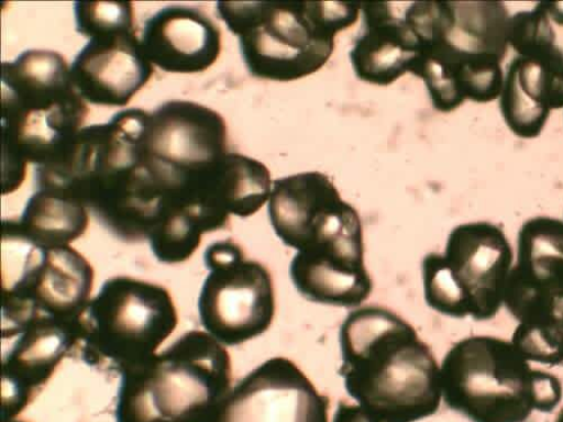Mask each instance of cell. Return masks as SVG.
I'll use <instances>...</instances> for the list:
<instances>
[{
  "mask_svg": "<svg viewBox=\"0 0 563 422\" xmlns=\"http://www.w3.org/2000/svg\"><path fill=\"white\" fill-rule=\"evenodd\" d=\"M346 392L386 422H417L434 415L443 399L441 367L415 327L395 312L364 307L340 332Z\"/></svg>",
  "mask_w": 563,
  "mask_h": 422,
  "instance_id": "cell-1",
  "label": "cell"
},
{
  "mask_svg": "<svg viewBox=\"0 0 563 422\" xmlns=\"http://www.w3.org/2000/svg\"><path fill=\"white\" fill-rule=\"evenodd\" d=\"M404 19L420 43L410 73L426 82L435 110L499 99L510 21L503 3L418 2Z\"/></svg>",
  "mask_w": 563,
  "mask_h": 422,
  "instance_id": "cell-2",
  "label": "cell"
},
{
  "mask_svg": "<svg viewBox=\"0 0 563 422\" xmlns=\"http://www.w3.org/2000/svg\"><path fill=\"white\" fill-rule=\"evenodd\" d=\"M88 113L63 55L31 49L2 63V195L18 191L27 165L48 159Z\"/></svg>",
  "mask_w": 563,
  "mask_h": 422,
  "instance_id": "cell-3",
  "label": "cell"
},
{
  "mask_svg": "<svg viewBox=\"0 0 563 422\" xmlns=\"http://www.w3.org/2000/svg\"><path fill=\"white\" fill-rule=\"evenodd\" d=\"M217 13L239 36L253 77L295 81L331 59L338 33L356 23L361 3L218 2Z\"/></svg>",
  "mask_w": 563,
  "mask_h": 422,
  "instance_id": "cell-4",
  "label": "cell"
},
{
  "mask_svg": "<svg viewBox=\"0 0 563 422\" xmlns=\"http://www.w3.org/2000/svg\"><path fill=\"white\" fill-rule=\"evenodd\" d=\"M445 404L472 422H527L552 413L563 387L554 374L536 369L511 342L471 336L452 346L441 365Z\"/></svg>",
  "mask_w": 563,
  "mask_h": 422,
  "instance_id": "cell-5",
  "label": "cell"
},
{
  "mask_svg": "<svg viewBox=\"0 0 563 422\" xmlns=\"http://www.w3.org/2000/svg\"><path fill=\"white\" fill-rule=\"evenodd\" d=\"M231 382L227 349L208 333L192 331L121 374L115 421L205 422Z\"/></svg>",
  "mask_w": 563,
  "mask_h": 422,
  "instance_id": "cell-6",
  "label": "cell"
},
{
  "mask_svg": "<svg viewBox=\"0 0 563 422\" xmlns=\"http://www.w3.org/2000/svg\"><path fill=\"white\" fill-rule=\"evenodd\" d=\"M177 323L167 289L117 276L89 301L80 319L77 349L89 367L121 375L154 356Z\"/></svg>",
  "mask_w": 563,
  "mask_h": 422,
  "instance_id": "cell-7",
  "label": "cell"
},
{
  "mask_svg": "<svg viewBox=\"0 0 563 422\" xmlns=\"http://www.w3.org/2000/svg\"><path fill=\"white\" fill-rule=\"evenodd\" d=\"M512 266V248L501 226L487 221L460 224L449 234L443 254L422 259L427 304L454 319H495Z\"/></svg>",
  "mask_w": 563,
  "mask_h": 422,
  "instance_id": "cell-8",
  "label": "cell"
},
{
  "mask_svg": "<svg viewBox=\"0 0 563 422\" xmlns=\"http://www.w3.org/2000/svg\"><path fill=\"white\" fill-rule=\"evenodd\" d=\"M2 243L20 265L15 279L3 280V340L18 337L42 318L81 319L96 273L79 252L70 246L41 249L7 232Z\"/></svg>",
  "mask_w": 563,
  "mask_h": 422,
  "instance_id": "cell-9",
  "label": "cell"
},
{
  "mask_svg": "<svg viewBox=\"0 0 563 422\" xmlns=\"http://www.w3.org/2000/svg\"><path fill=\"white\" fill-rule=\"evenodd\" d=\"M203 260L210 273L198 308L207 333L225 346L242 345L265 334L275 315L267 268L246 259L243 248L231 240L211 244Z\"/></svg>",
  "mask_w": 563,
  "mask_h": 422,
  "instance_id": "cell-10",
  "label": "cell"
},
{
  "mask_svg": "<svg viewBox=\"0 0 563 422\" xmlns=\"http://www.w3.org/2000/svg\"><path fill=\"white\" fill-rule=\"evenodd\" d=\"M224 119L190 101H169L150 113L145 162L167 196L198 182L228 152Z\"/></svg>",
  "mask_w": 563,
  "mask_h": 422,
  "instance_id": "cell-11",
  "label": "cell"
},
{
  "mask_svg": "<svg viewBox=\"0 0 563 422\" xmlns=\"http://www.w3.org/2000/svg\"><path fill=\"white\" fill-rule=\"evenodd\" d=\"M330 407L292 360L274 357L231 388L205 422H328Z\"/></svg>",
  "mask_w": 563,
  "mask_h": 422,
  "instance_id": "cell-12",
  "label": "cell"
},
{
  "mask_svg": "<svg viewBox=\"0 0 563 422\" xmlns=\"http://www.w3.org/2000/svg\"><path fill=\"white\" fill-rule=\"evenodd\" d=\"M268 216L280 242L297 252L333 238L360 220L330 177L320 171L273 180Z\"/></svg>",
  "mask_w": 563,
  "mask_h": 422,
  "instance_id": "cell-13",
  "label": "cell"
},
{
  "mask_svg": "<svg viewBox=\"0 0 563 422\" xmlns=\"http://www.w3.org/2000/svg\"><path fill=\"white\" fill-rule=\"evenodd\" d=\"M563 299V221L536 216L521 226L504 307L519 323L539 318Z\"/></svg>",
  "mask_w": 563,
  "mask_h": 422,
  "instance_id": "cell-14",
  "label": "cell"
},
{
  "mask_svg": "<svg viewBox=\"0 0 563 422\" xmlns=\"http://www.w3.org/2000/svg\"><path fill=\"white\" fill-rule=\"evenodd\" d=\"M71 78L79 96L92 106L124 108L154 75L136 31L89 38L76 55Z\"/></svg>",
  "mask_w": 563,
  "mask_h": 422,
  "instance_id": "cell-15",
  "label": "cell"
},
{
  "mask_svg": "<svg viewBox=\"0 0 563 422\" xmlns=\"http://www.w3.org/2000/svg\"><path fill=\"white\" fill-rule=\"evenodd\" d=\"M3 359L2 418L20 414L34 395L48 382L64 357L79 343L77 322L42 318L24 327Z\"/></svg>",
  "mask_w": 563,
  "mask_h": 422,
  "instance_id": "cell-16",
  "label": "cell"
},
{
  "mask_svg": "<svg viewBox=\"0 0 563 422\" xmlns=\"http://www.w3.org/2000/svg\"><path fill=\"white\" fill-rule=\"evenodd\" d=\"M141 45L148 60L166 73L208 70L222 51L219 26L202 10L170 5L144 24Z\"/></svg>",
  "mask_w": 563,
  "mask_h": 422,
  "instance_id": "cell-17",
  "label": "cell"
},
{
  "mask_svg": "<svg viewBox=\"0 0 563 422\" xmlns=\"http://www.w3.org/2000/svg\"><path fill=\"white\" fill-rule=\"evenodd\" d=\"M362 27L350 59L356 77L377 86H389L410 73L420 43L388 3H361Z\"/></svg>",
  "mask_w": 563,
  "mask_h": 422,
  "instance_id": "cell-18",
  "label": "cell"
},
{
  "mask_svg": "<svg viewBox=\"0 0 563 422\" xmlns=\"http://www.w3.org/2000/svg\"><path fill=\"white\" fill-rule=\"evenodd\" d=\"M290 277L305 299L325 306L358 308L373 290L364 263V243L298 252Z\"/></svg>",
  "mask_w": 563,
  "mask_h": 422,
  "instance_id": "cell-19",
  "label": "cell"
},
{
  "mask_svg": "<svg viewBox=\"0 0 563 422\" xmlns=\"http://www.w3.org/2000/svg\"><path fill=\"white\" fill-rule=\"evenodd\" d=\"M86 206L74 196L54 189H36L19 220H4L2 232L13 234L34 247L69 246L86 232Z\"/></svg>",
  "mask_w": 563,
  "mask_h": 422,
  "instance_id": "cell-20",
  "label": "cell"
},
{
  "mask_svg": "<svg viewBox=\"0 0 563 422\" xmlns=\"http://www.w3.org/2000/svg\"><path fill=\"white\" fill-rule=\"evenodd\" d=\"M272 187L271 173L262 162L229 152L213 168L207 192L223 213L250 218L269 201Z\"/></svg>",
  "mask_w": 563,
  "mask_h": 422,
  "instance_id": "cell-21",
  "label": "cell"
},
{
  "mask_svg": "<svg viewBox=\"0 0 563 422\" xmlns=\"http://www.w3.org/2000/svg\"><path fill=\"white\" fill-rule=\"evenodd\" d=\"M509 45L563 87V3H540L510 16Z\"/></svg>",
  "mask_w": 563,
  "mask_h": 422,
  "instance_id": "cell-22",
  "label": "cell"
},
{
  "mask_svg": "<svg viewBox=\"0 0 563 422\" xmlns=\"http://www.w3.org/2000/svg\"><path fill=\"white\" fill-rule=\"evenodd\" d=\"M74 15L77 33L88 38L135 31L134 10L130 2H76Z\"/></svg>",
  "mask_w": 563,
  "mask_h": 422,
  "instance_id": "cell-23",
  "label": "cell"
},
{
  "mask_svg": "<svg viewBox=\"0 0 563 422\" xmlns=\"http://www.w3.org/2000/svg\"><path fill=\"white\" fill-rule=\"evenodd\" d=\"M332 422H386L360 404L341 401Z\"/></svg>",
  "mask_w": 563,
  "mask_h": 422,
  "instance_id": "cell-24",
  "label": "cell"
},
{
  "mask_svg": "<svg viewBox=\"0 0 563 422\" xmlns=\"http://www.w3.org/2000/svg\"><path fill=\"white\" fill-rule=\"evenodd\" d=\"M554 422H563V409L559 412Z\"/></svg>",
  "mask_w": 563,
  "mask_h": 422,
  "instance_id": "cell-25",
  "label": "cell"
}]
</instances>
